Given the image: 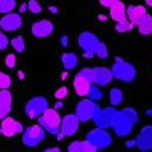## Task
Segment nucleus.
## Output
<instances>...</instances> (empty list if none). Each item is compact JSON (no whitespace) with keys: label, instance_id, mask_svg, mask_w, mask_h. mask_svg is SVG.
<instances>
[{"label":"nucleus","instance_id":"obj_14","mask_svg":"<svg viewBox=\"0 0 152 152\" xmlns=\"http://www.w3.org/2000/svg\"><path fill=\"white\" fill-rule=\"evenodd\" d=\"M91 82L96 85H99V87H106V85H109L110 82H112V72H110V69L107 67H93L91 69Z\"/></svg>","mask_w":152,"mask_h":152},{"label":"nucleus","instance_id":"obj_34","mask_svg":"<svg viewBox=\"0 0 152 152\" xmlns=\"http://www.w3.org/2000/svg\"><path fill=\"white\" fill-rule=\"evenodd\" d=\"M79 74H80V75H83L85 79H88L90 82H91V77H93V74H91V69H88V67H83V69H82V71H80ZM91 83H93V82H91Z\"/></svg>","mask_w":152,"mask_h":152},{"label":"nucleus","instance_id":"obj_26","mask_svg":"<svg viewBox=\"0 0 152 152\" xmlns=\"http://www.w3.org/2000/svg\"><path fill=\"white\" fill-rule=\"evenodd\" d=\"M11 47H13V50L16 51V53H23L24 50H26V43H24V39L21 35L19 37H15L13 40H11Z\"/></svg>","mask_w":152,"mask_h":152},{"label":"nucleus","instance_id":"obj_25","mask_svg":"<svg viewBox=\"0 0 152 152\" xmlns=\"http://www.w3.org/2000/svg\"><path fill=\"white\" fill-rule=\"evenodd\" d=\"M16 8V0H0V13H11Z\"/></svg>","mask_w":152,"mask_h":152},{"label":"nucleus","instance_id":"obj_15","mask_svg":"<svg viewBox=\"0 0 152 152\" xmlns=\"http://www.w3.org/2000/svg\"><path fill=\"white\" fill-rule=\"evenodd\" d=\"M53 29H55V26H53L51 21H48V19H42V21H37L34 26H32V35L37 37V39H45V37L51 35Z\"/></svg>","mask_w":152,"mask_h":152},{"label":"nucleus","instance_id":"obj_2","mask_svg":"<svg viewBox=\"0 0 152 152\" xmlns=\"http://www.w3.org/2000/svg\"><path fill=\"white\" fill-rule=\"evenodd\" d=\"M110 72H112L114 79H117L120 82H126V83L136 79V67L122 58H115V63L110 67Z\"/></svg>","mask_w":152,"mask_h":152},{"label":"nucleus","instance_id":"obj_12","mask_svg":"<svg viewBox=\"0 0 152 152\" xmlns=\"http://www.w3.org/2000/svg\"><path fill=\"white\" fill-rule=\"evenodd\" d=\"M21 26H23V18L19 13H7L0 19V29L5 32L18 31Z\"/></svg>","mask_w":152,"mask_h":152},{"label":"nucleus","instance_id":"obj_17","mask_svg":"<svg viewBox=\"0 0 152 152\" xmlns=\"http://www.w3.org/2000/svg\"><path fill=\"white\" fill-rule=\"evenodd\" d=\"M11 102H13V94L10 90H0V118L7 117L10 114Z\"/></svg>","mask_w":152,"mask_h":152},{"label":"nucleus","instance_id":"obj_36","mask_svg":"<svg viewBox=\"0 0 152 152\" xmlns=\"http://www.w3.org/2000/svg\"><path fill=\"white\" fill-rule=\"evenodd\" d=\"M45 151H47V152H59L61 149H59V147H48V149H45Z\"/></svg>","mask_w":152,"mask_h":152},{"label":"nucleus","instance_id":"obj_1","mask_svg":"<svg viewBox=\"0 0 152 152\" xmlns=\"http://www.w3.org/2000/svg\"><path fill=\"white\" fill-rule=\"evenodd\" d=\"M138 120H139V115H138L136 110L133 107H125V109L117 112V117L112 123V128L115 131L117 136H122V138L128 136L131 131H133V126Z\"/></svg>","mask_w":152,"mask_h":152},{"label":"nucleus","instance_id":"obj_22","mask_svg":"<svg viewBox=\"0 0 152 152\" xmlns=\"http://www.w3.org/2000/svg\"><path fill=\"white\" fill-rule=\"evenodd\" d=\"M138 31L141 35H149L152 34V16L146 15L141 21L138 23Z\"/></svg>","mask_w":152,"mask_h":152},{"label":"nucleus","instance_id":"obj_9","mask_svg":"<svg viewBox=\"0 0 152 152\" xmlns=\"http://www.w3.org/2000/svg\"><path fill=\"white\" fill-rule=\"evenodd\" d=\"M47 107H48L47 98H43V96H34V98H31V99L26 102V107H24V110H26V115L27 117L37 118V117H40L45 112V109H47Z\"/></svg>","mask_w":152,"mask_h":152},{"label":"nucleus","instance_id":"obj_35","mask_svg":"<svg viewBox=\"0 0 152 152\" xmlns=\"http://www.w3.org/2000/svg\"><path fill=\"white\" fill-rule=\"evenodd\" d=\"M118 2V0H99V3L102 7H107V8H110L112 5H115V3Z\"/></svg>","mask_w":152,"mask_h":152},{"label":"nucleus","instance_id":"obj_23","mask_svg":"<svg viewBox=\"0 0 152 152\" xmlns=\"http://www.w3.org/2000/svg\"><path fill=\"white\" fill-rule=\"evenodd\" d=\"M123 101V91L120 88H112L109 91V102L110 106H114V107H117V106H120Z\"/></svg>","mask_w":152,"mask_h":152},{"label":"nucleus","instance_id":"obj_30","mask_svg":"<svg viewBox=\"0 0 152 152\" xmlns=\"http://www.w3.org/2000/svg\"><path fill=\"white\" fill-rule=\"evenodd\" d=\"M5 66H7V67H10V69H13L15 66H16V56L13 55V53L7 55V58H5Z\"/></svg>","mask_w":152,"mask_h":152},{"label":"nucleus","instance_id":"obj_10","mask_svg":"<svg viewBox=\"0 0 152 152\" xmlns=\"http://www.w3.org/2000/svg\"><path fill=\"white\" fill-rule=\"evenodd\" d=\"M96 102L91 101V99H82L77 106V110H75V115L80 122H90L93 118V114H94V109H96Z\"/></svg>","mask_w":152,"mask_h":152},{"label":"nucleus","instance_id":"obj_18","mask_svg":"<svg viewBox=\"0 0 152 152\" xmlns=\"http://www.w3.org/2000/svg\"><path fill=\"white\" fill-rule=\"evenodd\" d=\"M90 87H91V82L88 79H85L83 75L77 74L75 79H74V88H75V93L79 96H87L90 91Z\"/></svg>","mask_w":152,"mask_h":152},{"label":"nucleus","instance_id":"obj_24","mask_svg":"<svg viewBox=\"0 0 152 152\" xmlns=\"http://www.w3.org/2000/svg\"><path fill=\"white\" fill-rule=\"evenodd\" d=\"M88 99H91V101H99L102 99V90L99 85H96V83H91V87H90V91H88Z\"/></svg>","mask_w":152,"mask_h":152},{"label":"nucleus","instance_id":"obj_6","mask_svg":"<svg viewBox=\"0 0 152 152\" xmlns=\"http://www.w3.org/2000/svg\"><path fill=\"white\" fill-rule=\"evenodd\" d=\"M79 47L85 51V56L87 58H91V56L96 55L98 48H99V39L93 34V32H82L79 35Z\"/></svg>","mask_w":152,"mask_h":152},{"label":"nucleus","instance_id":"obj_37","mask_svg":"<svg viewBox=\"0 0 152 152\" xmlns=\"http://www.w3.org/2000/svg\"><path fill=\"white\" fill-rule=\"evenodd\" d=\"M61 43H63V45H67V37H61Z\"/></svg>","mask_w":152,"mask_h":152},{"label":"nucleus","instance_id":"obj_19","mask_svg":"<svg viewBox=\"0 0 152 152\" xmlns=\"http://www.w3.org/2000/svg\"><path fill=\"white\" fill-rule=\"evenodd\" d=\"M109 13H110L109 16H110V18H112L115 23L126 19V7H125V3L118 0L115 5H112V7L109 8Z\"/></svg>","mask_w":152,"mask_h":152},{"label":"nucleus","instance_id":"obj_7","mask_svg":"<svg viewBox=\"0 0 152 152\" xmlns=\"http://www.w3.org/2000/svg\"><path fill=\"white\" fill-rule=\"evenodd\" d=\"M45 131L40 125H31L27 126L26 131L23 133V144L27 147H35L45 139Z\"/></svg>","mask_w":152,"mask_h":152},{"label":"nucleus","instance_id":"obj_33","mask_svg":"<svg viewBox=\"0 0 152 152\" xmlns=\"http://www.w3.org/2000/svg\"><path fill=\"white\" fill-rule=\"evenodd\" d=\"M8 43H10L8 37L3 34V32H0V50H5V48L8 47Z\"/></svg>","mask_w":152,"mask_h":152},{"label":"nucleus","instance_id":"obj_13","mask_svg":"<svg viewBox=\"0 0 152 152\" xmlns=\"http://www.w3.org/2000/svg\"><path fill=\"white\" fill-rule=\"evenodd\" d=\"M134 146L139 151H152V125H146L144 128H141L138 138L134 139Z\"/></svg>","mask_w":152,"mask_h":152},{"label":"nucleus","instance_id":"obj_11","mask_svg":"<svg viewBox=\"0 0 152 152\" xmlns=\"http://www.w3.org/2000/svg\"><path fill=\"white\" fill-rule=\"evenodd\" d=\"M0 133L7 138H13L15 134L23 133V125L18 120H15L13 117H3L2 125H0Z\"/></svg>","mask_w":152,"mask_h":152},{"label":"nucleus","instance_id":"obj_28","mask_svg":"<svg viewBox=\"0 0 152 152\" xmlns=\"http://www.w3.org/2000/svg\"><path fill=\"white\" fill-rule=\"evenodd\" d=\"M11 87V77L5 72H0V90H7Z\"/></svg>","mask_w":152,"mask_h":152},{"label":"nucleus","instance_id":"obj_32","mask_svg":"<svg viewBox=\"0 0 152 152\" xmlns=\"http://www.w3.org/2000/svg\"><path fill=\"white\" fill-rule=\"evenodd\" d=\"M66 96H67V88H66V87H61V88H58L55 91V98H56V99H59V101L64 99Z\"/></svg>","mask_w":152,"mask_h":152},{"label":"nucleus","instance_id":"obj_5","mask_svg":"<svg viewBox=\"0 0 152 152\" xmlns=\"http://www.w3.org/2000/svg\"><path fill=\"white\" fill-rule=\"evenodd\" d=\"M117 112L118 110L114 107V106L106 107V109H101L99 106H96L91 120L96 123V126H101V128H112V123L117 117Z\"/></svg>","mask_w":152,"mask_h":152},{"label":"nucleus","instance_id":"obj_27","mask_svg":"<svg viewBox=\"0 0 152 152\" xmlns=\"http://www.w3.org/2000/svg\"><path fill=\"white\" fill-rule=\"evenodd\" d=\"M131 29H133V24L128 21V18L123 19V21H118L115 24V31L117 32H126V31H131Z\"/></svg>","mask_w":152,"mask_h":152},{"label":"nucleus","instance_id":"obj_39","mask_svg":"<svg viewBox=\"0 0 152 152\" xmlns=\"http://www.w3.org/2000/svg\"><path fill=\"white\" fill-rule=\"evenodd\" d=\"M146 3H147L149 7H152V0H146Z\"/></svg>","mask_w":152,"mask_h":152},{"label":"nucleus","instance_id":"obj_38","mask_svg":"<svg viewBox=\"0 0 152 152\" xmlns=\"http://www.w3.org/2000/svg\"><path fill=\"white\" fill-rule=\"evenodd\" d=\"M26 10H27V5L24 3V5H21V13H23V11H26Z\"/></svg>","mask_w":152,"mask_h":152},{"label":"nucleus","instance_id":"obj_8","mask_svg":"<svg viewBox=\"0 0 152 152\" xmlns=\"http://www.w3.org/2000/svg\"><path fill=\"white\" fill-rule=\"evenodd\" d=\"M79 125H80V120L77 118L75 114H67V115H64V118H61V126H59L58 139L74 136V134L79 131Z\"/></svg>","mask_w":152,"mask_h":152},{"label":"nucleus","instance_id":"obj_3","mask_svg":"<svg viewBox=\"0 0 152 152\" xmlns=\"http://www.w3.org/2000/svg\"><path fill=\"white\" fill-rule=\"evenodd\" d=\"M37 118H39V125L42 126V128L47 131V133L56 134V136L59 134L61 118H63V117L58 114V110H56V109L47 107V109H45V112H43L40 117H37Z\"/></svg>","mask_w":152,"mask_h":152},{"label":"nucleus","instance_id":"obj_40","mask_svg":"<svg viewBox=\"0 0 152 152\" xmlns=\"http://www.w3.org/2000/svg\"><path fill=\"white\" fill-rule=\"evenodd\" d=\"M147 114H149V117H152V109H149V110H147Z\"/></svg>","mask_w":152,"mask_h":152},{"label":"nucleus","instance_id":"obj_16","mask_svg":"<svg viewBox=\"0 0 152 152\" xmlns=\"http://www.w3.org/2000/svg\"><path fill=\"white\" fill-rule=\"evenodd\" d=\"M146 15H147L146 7H142V5H130L128 8H126V16H128V21L133 24V26H138V23L141 21Z\"/></svg>","mask_w":152,"mask_h":152},{"label":"nucleus","instance_id":"obj_4","mask_svg":"<svg viewBox=\"0 0 152 152\" xmlns=\"http://www.w3.org/2000/svg\"><path fill=\"white\" fill-rule=\"evenodd\" d=\"M87 141L91 142V144L96 147V151H101V149H107V147L112 144V136L109 134V131L106 128L96 126V128H93L91 131H88Z\"/></svg>","mask_w":152,"mask_h":152},{"label":"nucleus","instance_id":"obj_31","mask_svg":"<svg viewBox=\"0 0 152 152\" xmlns=\"http://www.w3.org/2000/svg\"><path fill=\"white\" fill-rule=\"evenodd\" d=\"M96 55L99 56V58H102V59H106V58H107V56H109V53H107V47H106L104 43H99V48H98Z\"/></svg>","mask_w":152,"mask_h":152},{"label":"nucleus","instance_id":"obj_20","mask_svg":"<svg viewBox=\"0 0 152 152\" xmlns=\"http://www.w3.org/2000/svg\"><path fill=\"white\" fill-rule=\"evenodd\" d=\"M67 149L69 152H96V147L91 142H88L87 139H83V141H72Z\"/></svg>","mask_w":152,"mask_h":152},{"label":"nucleus","instance_id":"obj_21","mask_svg":"<svg viewBox=\"0 0 152 152\" xmlns=\"http://www.w3.org/2000/svg\"><path fill=\"white\" fill-rule=\"evenodd\" d=\"M61 63H63L64 69H67V71H71V69L77 67V64H79V56L75 55V53H64L63 56H61Z\"/></svg>","mask_w":152,"mask_h":152},{"label":"nucleus","instance_id":"obj_29","mask_svg":"<svg viewBox=\"0 0 152 152\" xmlns=\"http://www.w3.org/2000/svg\"><path fill=\"white\" fill-rule=\"evenodd\" d=\"M27 10L34 15H39V13H42V5H40L37 0H29V2H27Z\"/></svg>","mask_w":152,"mask_h":152}]
</instances>
